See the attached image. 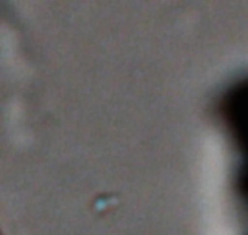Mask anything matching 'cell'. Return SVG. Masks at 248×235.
<instances>
[{"label": "cell", "mask_w": 248, "mask_h": 235, "mask_svg": "<svg viewBox=\"0 0 248 235\" xmlns=\"http://www.w3.org/2000/svg\"><path fill=\"white\" fill-rule=\"evenodd\" d=\"M236 184H238V191L239 194L248 200V161L241 167L239 172H238V180H236Z\"/></svg>", "instance_id": "7a4b0ae2"}, {"label": "cell", "mask_w": 248, "mask_h": 235, "mask_svg": "<svg viewBox=\"0 0 248 235\" xmlns=\"http://www.w3.org/2000/svg\"><path fill=\"white\" fill-rule=\"evenodd\" d=\"M222 110L232 135L248 154V79L228 91Z\"/></svg>", "instance_id": "6da1fadb"}]
</instances>
